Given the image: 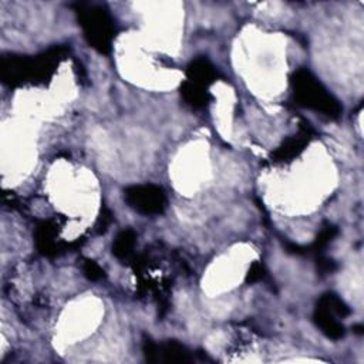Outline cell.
<instances>
[{
	"mask_svg": "<svg viewBox=\"0 0 364 364\" xmlns=\"http://www.w3.org/2000/svg\"><path fill=\"white\" fill-rule=\"evenodd\" d=\"M294 86L295 93L299 98V101L306 105L316 108V110L332 113L335 104L332 103V98L329 94H326L320 83L316 82V79L306 70H299L294 76Z\"/></svg>",
	"mask_w": 364,
	"mask_h": 364,
	"instance_id": "obj_1",
	"label": "cell"
},
{
	"mask_svg": "<svg viewBox=\"0 0 364 364\" xmlns=\"http://www.w3.org/2000/svg\"><path fill=\"white\" fill-rule=\"evenodd\" d=\"M127 202L142 213H160L165 206V195L154 185H138L126 191Z\"/></svg>",
	"mask_w": 364,
	"mask_h": 364,
	"instance_id": "obj_2",
	"label": "cell"
},
{
	"mask_svg": "<svg viewBox=\"0 0 364 364\" xmlns=\"http://www.w3.org/2000/svg\"><path fill=\"white\" fill-rule=\"evenodd\" d=\"M87 36H90V40L96 47L105 50L108 47V40L112 36V22L101 9H91L89 10L84 23Z\"/></svg>",
	"mask_w": 364,
	"mask_h": 364,
	"instance_id": "obj_3",
	"label": "cell"
},
{
	"mask_svg": "<svg viewBox=\"0 0 364 364\" xmlns=\"http://www.w3.org/2000/svg\"><path fill=\"white\" fill-rule=\"evenodd\" d=\"M134 239H135V235L132 231H124L119 235L116 243H114V248H113V252L116 253V257L119 258H126L130 255L132 246H134Z\"/></svg>",
	"mask_w": 364,
	"mask_h": 364,
	"instance_id": "obj_4",
	"label": "cell"
},
{
	"mask_svg": "<svg viewBox=\"0 0 364 364\" xmlns=\"http://www.w3.org/2000/svg\"><path fill=\"white\" fill-rule=\"evenodd\" d=\"M84 273H86V276L89 278V279H91V280H97V279H100V278H103V271H101V268L97 265V264H94L93 261H89L87 264H86V266H84Z\"/></svg>",
	"mask_w": 364,
	"mask_h": 364,
	"instance_id": "obj_5",
	"label": "cell"
},
{
	"mask_svg": "<svg viewBox=\"0 0 364 364\" xmlns=\"http://www.w3.org/2000/svg\"><path fill=\"white\" fill-rule=\"evenodd\" d=\"M262 276H264V271H262V268H261L259 265H255V266L250 269L249 275H248V280H250V282H255V280L261 279Z\"/></svg>",
	"mask_w": 364,
	"mask_h": 364,
	"instance_id": "obj_6",
	"label": "cell"
}]
</instances>
